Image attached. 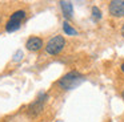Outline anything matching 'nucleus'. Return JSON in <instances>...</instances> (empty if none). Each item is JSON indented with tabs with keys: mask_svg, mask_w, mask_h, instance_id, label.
<instances>
[{
	"mask_svg": "<svg viewBox=\"0 0 124 122\" xmlns=\"http://www.w3.org/2000/svg\"><path fill=\"white\" fill-rule=\"evenodd\" d=\"M84 80H85V77L81 73H79V72H76V70H72V72H70V73L64 74V76L57 81V85H59L62 89L72 90V89H75L76 86H79Z\"/></svg>",
	"mask_w": 124,
	"mask_h": 122,
	"instance_id": "1",
	"label": "nucleus"
},
{
	"mask_svg": "<svg viewBox=\"0 0 124 122\" xmlns=\"http://www.w3.org/2000/svg\"><path fill=\"white\" fill-rule=\"evenodd\" d=\"M65 47V40L63 36H54L52 39H49V41L47 42L46 45V52L48 53V54H59L60 52L63 50V48Z\"/></svg>",
	"mask_w": 124,
	"mask_h": 122,
	"instance_id": "2",
	"label": "nucleus"
},
{
	"mask_svg": "<svg viewBox=\"0 0 124 122\" xmlns=\"http://www.w3.org/2000/svg\"><path fill=\"white\" fill-rule=\"evenodd\" d=\"M24 17H25V12H24V11H22V9H20V11H16L14 15H11L8 23L6 24V31L8 32V33L17 31V29L20 28L22 20H23Z\"/></svg>",
	"mask_w": 124,
	"mask_h": 122,
	"instance_id": "3",
	"label": "nucleus"
},
{
	"mask_svg": "<svg viewBox=\"0 0 124 122\" xmlns=\"http://www.w3.org/2000/svg\"><path fill=\"white\" fill-rule=\"evenodd\" d=\"M46 98H47L46 93H43V94L39 95V97L36 98L30 106H28V114L32 115V117H35V115H38L39 113H41L43 106H44V102H46Z\"/></svg>",
	"mask_w": 124,
	"mask_h": 122,
	"instance_id": "4",
	"label": "nucleus"
},
{
	"mask_svg": "<svg viewBox=\"0 0 124 122\" xmlns=\"http://www.w3.org/2000/svg\"><path fill=\"white\" fill-rule=\"evenodd\" d=\"M109 13L113 17H121L124 16V0H112L109 1Z\"/></svg>",
	"mask_w": 124,
	"mask_h": 122,
	"instance_id": "5",
	"label": "nucleus"
},
{
	"mask_svg": "<svg viewBox=\"0 0 124 122\" xmlns=\"http://www.w3.org/2000/svg\"><path fill=\"white\" fill-rule=\"evenodd\" d=\"M25 47H27L28 50L36 52V50H39L41 47H43V40H41L40 37H31V39L27 40Z\"/></svg>",
	"mask_w": 124,
	"mask_h": 122,
	"instance_id": "6",
	"label": "nucleus"
},
{
	"mask_svg": "<svg viewBox=\"0 0 124 122\" xmlns=\"http://www.w3.org/2000/svg\"><path fill=\"white\" fill-rule=\"evenodd\" d=\"M60 7H62V11H63L64 17L70 20V19L72 17V13H73L72 3H71V1H60Z\"/></svg>",
	"mask_w": 124,
	"mask_h": 122,
	"instance_id": "7",
	"label": "nucleus"
},
{
	"mask_svg": "<svg viewBox=\"0 0 124 122\" xmlns=\"http://www.w3.org/2000/svg\"><path fill=\"white\" fill-rule=\"evenodd\" d=\"M63 29H64V32L67 34H70V36H75V34H78V31H76L75 28H72V27H71L67 21L63 24Z\"/></svg>",
	"mask_w": 124,
	"mask_h": 122,
	"instance_id": "8",
	"label": "nucleus"
},
{
	"mask_svg": "<svg viewBox=\"0 0 124 122\" xmlns=\"http://www.w3.org/2000/svg\"><path fill=\"white\" fill-rule=\"evenodd\" d=\"M92 16H93V19H96V20H100V19H101V12H100V9L97 7L92 8Z\"/></svg>",
	"mask_w": 124,
	"mask_h": 122,
	"instance_id": "9",
	"label": "nucleus"
},
{
	"mask_svg": "<svg viewBox=\"0 0 124 122\" xmlns=\"http://www.w3.org/2000/svg\"><path fill=\"white\" fill-rule=\"evenodd\" d=\"M23 58V52H22V49H19V50H16V53L14 54V61H20Z\"/></svg>",
	"mask_w": 124,
	"mask_h": 122,
	"instance_id": "10",
	"label": "nucleus"
},
{
	"mask_svg": "<svg viewBox=\"0 0 124 122\" xmlns=\"http://www.w3.org/2000/svg\"><path fill=\"white\" fill-rule=\"evenodd\" d=\"M120 69H121V72L124 73V64H121V66H120Z\"/></svg>",
	"mask_w": 124,
	"mask_h": 122,
	"instance_id": "11",
	"label": "nucleus"
},
{
	"mask_svg": "<svg viewBox=\"0 0 124 122\" xmlns=\"http://www.w3.org/2000/svg\"><path fill=\"white\" fill-rule=\"evenodd\" d=\"M121 34L124 36V24H123V27H121Z\"/></svg>",
	"mask_w": 124,
	"mask_h": 122,
	"instance_id": "12",
	"label": "nucleus"
},
{
	"mask_svg": "<svg viewBox=\"0 0 124 122\" xmlns=\"http://www.w3.org/2000/svg\"><path fill=\"white\" fill-rule=\"evenodd\" d=\"M121 97L124 98V90H123V92H121Z\"/></svg>",
	"mask_w": 124,
	"mask_h": 122,
	"instance_id": "13",
	"label": "nucleus"
}]
</instances>
